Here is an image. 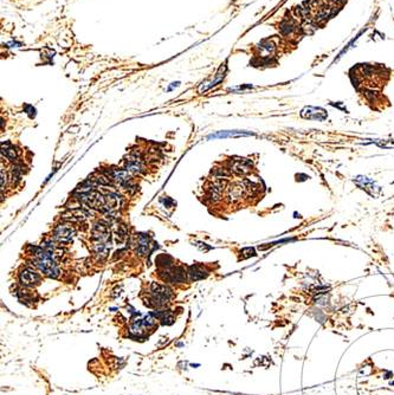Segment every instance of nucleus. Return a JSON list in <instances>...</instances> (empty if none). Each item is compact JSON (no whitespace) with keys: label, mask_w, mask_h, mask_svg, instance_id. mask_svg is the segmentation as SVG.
<instances>
[{"label":"nucleus","mask_w":394,"mask_h":395,"mask_svg":"<svg viewBox=\"0 0 394 395\" xmlns=\"http://www.w3.org/2000/svg\"><path fill=\"white\" fill-rule=\"evenodd\" d=\"M228 184L226 180L211 179V181H208L205 186V199L208 200V202L214 205V204L220 202L225 196Z\"/></svg>","instance_id":"f257e3e1"},{"label":"nucleus","mask_w":394,"mask_h":395,"mask_svg":"<svg viewBox=\"0 0 394 395\" xmlns=\"http://www.w3.org/2000/svg\"><path fill=\"white\" fill-rule=\"evenodd\" d=\"M248 196L246 187L242 181H234V182L228 184L225 190V199L230 205H237V204L242 202V200H244L245 198Z\"/></svg>","instance_id":"f03ea898"},{"label":"nucleus","mask_w":394,"mask_h":395,"mask_svg":"<svg viewBox=\"0 0 394 395\" xmlns=\"http://www.w3.org/2000/svg\"><path fill=\"white\" fill-rule=\"evenodd\" d=\"M75 236H76L75 228H74L71 224H69V222H62V224L57 225L56 228H54L51 238L54 239V242H56V244L64 246L70 244Z\"/></svg>","instance_id":"7ed1b4c3"},{"label":"nucleus","mask_w":394,"mask_h":395,"mask_svg":"<svg viewBox=\"0 0 394 395\" xmlns=\"http://www.w3.org/2000/svg\"><path fill=\"white\" fill-rule=\"evenodd\" d=\"M228 167L232 173V176L245 178L252 172L254 164L250 158L234 156L230 158V161H228Z\"/></svg>","instance_id":"20e7f679"},{"label":"nucleus","mask_w":394,"mask_h":395,"mask_svg":"<svg viewBox=\"0 0 394 395\" xmlns=\"http://www.w3.org/2000/svg\"><path fill=\"white\" fill-rule=\"evenodd\" d=\"M18 280L24 288H34L40 284L42 274L40 271H37V268L25 266L19 271Z\"/></svg>","instance_id":"39448f33"},{"label":"nucleus","mask_w":394,"mask_h":395,"mask_svg":"<svg viewBox=\"0 0 394 395\" xmlns=\"http://www.w3.org/2000/svg\"><path fill=\"white\" fill-rule=\"evenodd\" d=\"M277 48H278L277 42L271 38V40H262L256 48L258 51V56H260L262 60L271 62L274 60V54L277 52Z\"/></svg>","instance_id":"423d86ee"},{"label":"nucleus","mask_w":394,"mask_h":395,"mask_svg":"<svg viewBox=\"0 0 394 395\" xmlns=\"http://www.w3.org/2000/svg\"><path fill=\"white\" fill-rule=\"evenodd\" d=\"M301 118L304 120H314V121H326L328 118V114L324 109L316 108V106H306L302 109Z\"/></svg>","instance_id":"0eeeda50"},{"label":"nucleus","mask_w":394,"mask_h":395,"mask_svg":"<svg viewBox=\"0 0 394 395\" xmlns=\"http://www.w3.org/2000/svg\"><path fill=\"white\" fill-rule=\"evenodd\" d=\"M187 274H188V278L190 280H204L208 276V272H205L204 268L202 266H198V265H193V266H190L188 270H187Z\"/></svg>","instance_id":"6e6552de"},{"label":"nucleus","mask_w":394,"mask_h":395,"mask_svg":"<svg viewBox=\"0 0 394 395\" xmlns=\"http://www.w3.org/2000/svg\"><path fill=\"white\" fill-rule=\"evenodd\" d=\"M2 156H5L11 162H14V161L18 160V152L14 146H12L11 144H2Z\"/></svg>","instance_id":"1a4fd4ad"},{"label":"nucleus","mask_w":394,"mask_h":395,"mask_svg":"<svg viewBox=\"0 0 394 395\" xmlns=\"http://www.w3.org/2000/svg\"><path fill=\"white\" fill-rule=\"evenodd\" d=\"M211 176H213V179L228 180L232 176V173L228 170V167H216L212 170Z\"/></svg>","instance_id":"9d476101"},{"label":"nucleus","mask_w":394,"mask_h":395,"mask_svg":"<svg viewBox=\"0 0 394 395\" xmlns=\"http://www.w3.org/2000/svg\"><path fill=\"white\" fill-rule=\"evenodd\" d=\"M22 173H24V170H22V166L19 164H14L11 170V181L14 184H17L18 181H20Z\"/></svg>","instance_id":"9b49d317"},{"label":"nucleus","mask_w":394,"mask_h":395,"mask_svg":"<svg viewBox=\"0 0 394 395\" xmlns=\"http://www.w3.org/2000/svg\"><path fill=\"white\" fill-rule=\"evenodd\" d=\"M8 173H6V170L4 168H2V190L4 192V190L6 188V184H8Z\"/></svg>","instance_id":"f8f14e48"}]
</instances>
